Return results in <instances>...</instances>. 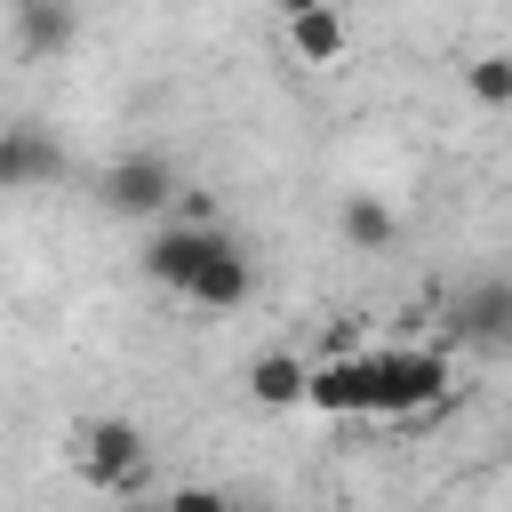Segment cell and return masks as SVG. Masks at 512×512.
<instances>
[{
    "label": "cell",
    "mask_w": 512,
    "mask_h": 512,
    "mask_svg": "<svg viewBox=\"0 0 512 512\" xmlns=\"http://www.w3.org/2000/svg\"><path fill=\"white\" fill-rule=\"evenodd\" d=\"M464 96H472L480 112H512V48L472 56V64H464Z\"/></svg>",
    "instance_id": "obj_12"
},
{
    "label": "cell",
    "mask_w": 512,
    "mask_h": 512,
    "mask_svg": "<svg viewBox=\"0 0 512 512\" xmlns=\"http://www.w3.org/2000/svg\"><path fill=\"white\" fill-rule=\"evenodd\" d=\"M288 48H296L304 64H320V72H328V64L344 56V16H336V8H312V16H288Z\"/></svg>",
    "instance_id": "obj_11"
},
{
    "label": "cell",
    "mask_w": 512,
    "mask_h": 512,
    "mask_svg": "<svg viewBox=\"0 0 512 512\" xmlns=\"http://www.w3.org/2000/svg\"><path fill=\"white\" fill-rule=\"evenodd\" d=\"M304 408H320V416H360V368H352V360H320Z\"/></svg>",
    "instance_id": "obj_13"
},
{
    "label": "cell",
    "mask_w": 512,
    "mask_h": 512,
    "mask_svg": "<svg viewBox=\"0 0 512 512\" xmlns=\"http://www.w3.org/2000/svg\"><path fill=\"white\" fill-rule=\"evenodd\" d=\"M448 344L512 352V272H480L448 296Z\"/></svg>",
    "instance_id": "obj_5"
},
{
    "label": "cell",
    "mask_w": 512,
    "mask_h": 512,
    "mask_svg": "<svg viewBox=\"0 0 512 512\" xmlns=\"http://www.w3.org/2000/svg\"><path fill=\"white\" fill-rule=\"evenodd\" d=\"M360 416H424L448 400V352L432 344H384L360 352Z\"/></svg>",
    "instance_id": "obj_1"
},
{
    "label": "cell",
    "mask_w": 512,
    "mask_h": 512,
    "mask_svg": "<svg viewBox=\"0 0 512 512\" xmlns=\"http://www.w3.org/2000/svg\"><path fill=\"white\" fill-rule=\"evenodd\" d=\"M168 224H216V192L208 184H184L176 208H168Z\"/></svg>",
    "instance_id": "obj_15"
},
{
    "label": "cell",
    "mask_w": 512,
    "mask_h": 512,
    "mask_svg": "<svg viewBox=\"0 0 512 512\" xmlns=\"http://www.w3.org/2000/svg\"><path fill=\"white\" fill-rule=\"evenodd\" d=\"M248 296H256V256L232 240V248H224V256L192 280V296H184V304H192V312H240Z\"/></svg>",
    "instance_id": "obj_9"
},
{
    "label": "cell",
    "mask_w": 512,
    "mask_h": 512,
    "mask_svg": "<svg viewBox=\"0 0 512 512\" xmlns=\"http://www.w3.org/2000/svg\"><path fill=\"white\" fill-rule=\"evenodd\" d=\"M336 232H344V248L384 256V248L400 240V208H392L384 192H344V200H336Z\"/></svg>",
    "instance_id": "obj_8"
},
{
    "label": "cell",
    "mask_w": 512,
    "mask_h": 512,
    "mask_svg": "<svg viewBox=\"0 0 512 512\" xmlns=\"http://www.w3.org/2000/svg\"><path fill=\"white\" fill-rule=\"evenodd\" d=\"M224 248H232V232H224V224H160V232L144 240V280H152V288L192 296V280H200Z\"/></svg>",
    "instance_id": "obj_4"
},
{
    "label": "cell",
    "mask_w": 512,
    "mask_h": 512,
    "mask_svg": "<svg viewBox=\"0 0 512 512\" xmlns=\"http://www.w3.org/2000/svg\"><path fill=\"white\" fill-rule=\"evenodd\" d=\"M8 24H16V56H64L80 40V8L72 0H16Z\"/></svg>",
    "instance_id": "obj_7"
},
{
    "label": "cell",
    "mask_w": 512,
    "mask_h": 512,
    "mask_svg": "<svg viewBox=\"0 0 512 512\" xmlns=\"http://www.w3.org/2000/svg\"><path fill=\"white\" fill-rule=\"evenodd\" d=\"M280 16H312V8H336V0H272Z\"/></svg>",
    "instance_id": "obj_16"
},
{
    "label": "cell",
    "mask_w": 512,
    "mask_h": 512,
    "mask_svg": "<svg viewBox=\"0 0 512 512\" xmlns=\"http://www.w3.org/2000/svg\"><path fill=\"white\" fill-rule=\"evenodd\" d=\"M160 512H240L224 488H208V480H184V488H168L160 496Z\"/></svg>",
    "instance_id": "obj_14"
},
{
    "label": "cell",
    "mask_w": 512,
    "mask_h": 512,
    "mask_svg": "<svg viewBox=\"0 0 512 512\" xmlns=\"http://www.w3.org/2000/svg\"><path fill=\"white\" fill-rule=\"evenodd\" d=\"M176 192H184V184H176V168H168L160 152H128V160H112V168L96 176V208H104V216H136V224H144V216H168Z\"/></svg>",
    "instance_id": "obj_3"
},
{
    "label": "cell",
    "mask_w": 512,
    "mask_h": 512,
    "mask_svg": "<svg viewBox=\"0 0 512 512\" xmlns=\"http://www.w3.org/2000/svg\"><path fill=\"white\" fill-rule=\"evenodd\" d=\"M248 400L256 408H304L312 400V360H296V352H256L248 360Z\"/></svg>",
    "instance_id": "obj_10"
},
{
    "label": "cell",
    "mask_w": 512,
    "mask_h": 512,
    "mask_svg": "<svg viewBox=\"0 0 512 512\" xmlns=\"http://www.w3.org/2000/svg\"><path fill=\"white\" fill-rule=\"evenodd\" d=\"M144 464H152V448H144V432L128 416H88L72 432V472L88 488H104V496H136L144 488Z\"/></svg>",
    "instance_id": "obj_2"
},
{
    "label": "cell",
    "mask_w": 512,
    "mask_h": 512,
    "mask_svg": "<svg viewBox=\"0 0 512 512\" xmlns=\"http://www.w3.org/2000/svg\"><path fill=\"white\" fill-rule=\"evenodd\" d=\"M0 184L8 192H40V184H64V144L32 120L0 128Z\"/></svg>",
    "instance_id": "obj_6"
}]
</instances>
